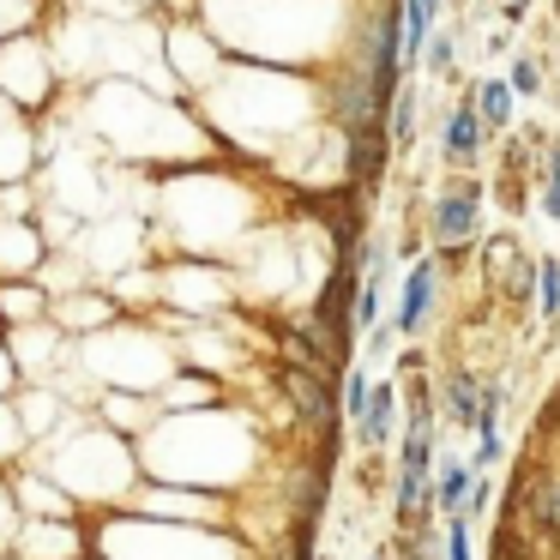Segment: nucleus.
<instances>
[{
  "label": "nucleus",
  "mask_w": 560,
  "mask_h": 560,
  "mask_svg": "<svg viewBox=\"0 0 560 560\" xmlns=\"http://www.w3.org/2000/svg\"><path fill=\"white\" fill-rule=\"evenodd\" d=\"M428 230H434L440 247H464L476 230H482V194H476V187H458V194L434 199V218H428Z\"/></svg>",
  "instance_id": "nucleus-1"
},
{
  "label": "nucleus",
  "mask_w": 560,
  "mask_h": 560,
  "mask_svg": "<svg viewBox=\"0 0 560 560\" xmlns=\"http://www.w3.org/2000/svg\"><path fill=\"white\" fill-rule=\"evenodd\" d=\"M283 398H290V410L302 416V422H326L331 416V392L314 368H295V362L283 368Z\"/></svg>",
  "instance_id": "nucleus-2"
},
{
  "label": "nucleus",
  "mask_w": 560,
  "mask_h": 560,
  "mask_svg": "<svg viewBox=\"0 0 560 560\" xmlns=\"http://www.w3.org/2000/svg\"><path fill=\"white\" fill-rule=\"evenodd\" d=\"M482 115H476V103H458V109L446 115V139H440V151H446V163H476L482 158Z\"/></svg>",
  "instance_id": "nucleus-3"
},
{
  "label": "nucleus",
  "mask_w": 560,
  "mask_h": 560,
  "mask_svg": "<svg viewBox=\"0 0 560 560\" xmlns=\"http://www.w3.org/2000/svg\"><path fill=\"white\" fill-rule=\"evenodd\" d=\"M428 302H434V259H416V271L404 278V307H398V331H416L428 319Z\"/></svg>",
  "instance_id": "nucleus-4"
},
{
  "label": "nucleus",
  "mask_w": 560,
  "mask_h": 560,
  "mask_svg": "<svg viewBox=\"0 0 560 560\" xmlns=\"http://www.w3.org/2000/svg\"><path fill=\"white\" fill-rule=\"evenodd\" d=\"M392 416H398V392H392V386H368V410H362V422H355V440H362V446H386Z\"/></svg>",
  "instance_id": "nucleus-5"
},
{
  "label": "nucleus",
  "mask_w": 560,
  "mask_h": 560,
  "mask_svg": "<svg viewBox=\"0 0 560 560\" xmlns=\"http://www.w3.org/2000/svg\"><path fill=\"white\" fill-rule=\"evenodd\" d=\"M398 13H404V67H410L416 55H422L428 31H434V13H440V0H404Z\"/></svg>",
  "instance_id": "nucleus-6"
},
{
  "label": "nucleus",
  "mask_w": 560,
  "mask_h": 560,
  "mask_svg": "<svg viewBox=\"0 0 560 560\" xmlns=\"http://www.w3.org/2000/svg\"><path fill=\"white\" fill-rule=\"evenodd\" d=\"M524 518L530 524H542L548 536H560V476L555 482H524Z\"/></svg>",
  "instance_id": "nucleus-7"
},
{
  "label": "nucleus",
  "mask_w": 560,
  "mask_h": 560,
  "mask_svg": "<svg viewBox=\"0 0 560 560\" xmlns=\"http://www.w3.org/2000/svg\"><path fill=\"white\" fill-rule=\"evenodd\" d=\"M470 476L464 464H440V476H428V494H434V512H458L464 494H470Z\"/></svg>",
  "instance_id": "nucleus-8"
},
{
  "label": "nucleus",
  "mask_w": 560,
  "mask_h": 560,
  "mask_svg": "<svg viewBox=\"0 0 560 560\" xmlns=\"http://www.w3.org/2000/svg\"><path fill=\"white\" fill-rule=\"evenodd\" d=\"M470 103H476V115H482V127H506L512 121V85L506 79H482Z\"/></svg>",
  "instance_id": "nucleus-9"
},
{
  "label": "nucleus",
  "mask_w": 560,
  "mask_h": 560,
  "mask_svg": "<svg viewBox=\"0 0 560 560\" xmlns=\"http://www.w3.org/2000/svg\"><path fill=\"white\" fill-rule=\"evenodd\" d=\"M476 404H482V386H476L470 374H452L446 380V416H452V422H470L476 428Z\"/></svg>",
  "instance_id": "nucleus-10"
},
{
  "label": "nucleus",
  "mask_w": 560,
  "mask_h": 560,
  "mask_svg": "<svg viewBox=\"0 0 560 560\" xmlns=\"http://www.w3.org/2000/svg\"><path fill=\"white\" fill-rule=\"evenodd\" d=\"M536 307H542L548 319L560 314V259H542V266H536Z\"/></svg>",
  "instance_id": "nucleus-11"
},
{
  "label": "nucleus",
  "mask_w": 560,
  "mask_h": 560,
  "mask_svg": "<svg viewBox=\"0 0 560 560\" xmlns=\"http://www.w3.org/2000/svg\"><path fill=\"white\" fill-rule=\"evenodd\" d=\"M506 85H512V97H536V91H542V61L518 55V61H512V73H506Z\"/></svg>",
  "instance_id": "nucleus-12"
},
{
  "label": "nucleus",
  "mask_w": 560,
  "mask_h": 560,
  "mask_svg": "<svg viewBox=\"0 0 560 560\" xmlns=\"http://www.w3.org/2000/svg\"><path fill=\"white\" fill-rule=\"evenodd\" d=\"M392 139H398V145L416 139V91H398V97H392Z\"/></svg>",
  "instance_id": "nucleus-13"
},
{
  "label": "nucleus",
  "mask_w": 560,
  "mask_h": 560,
  "mask_svg": "<svg viewBox=\"0 0 560 560\" xmlns=\"http://www.w3.org/2000/svg\"><path fill=\"white\" fill-rule=\"evenodd\" d=\"M446 560H470V512H452V524H446Z\"/></svg>",
  "instance_id": "nucleus-14"
},
{
  "label": "nucleus",
  "mask_w": 560,
  "mask_h": 560,
  "mask_svg": "<svg viewBox=\"0 0 560 560\" xmlns=\"http://www.w3.org/2000/svg\"><path fill=\"white\" fill-rule=\"evenodd\" d=\"M428 49V73H452V55H458V43L446 37V31H434V43H422Z\"/></svg>",
  "instance_id": "nucleus-15"
},
{
  "label": "nucleus",
  "mask_w": 560,
  "mask_h": 560,
  "mask_svg": "<svg viewBox=\"0 0 560 560\" xmlns=\"http://www.w3.org/2000/svg\"><path fill=\"white\" fill-rule=\"evenodd\" d=\"M542 211H548V218H560V151L542 163Z\"/></svg>",
  "instance_id": "nucleus-16"
},
{
  "label": "nucleus",
  "mask_w": 560,
  "mask_h": 560,
  "mask_svg": "<svg viewBox=\"0 0 560 560\" xmlns=\"http://www.w3.org/2000/svg\"><path fill=\"white\" fill-rule=\"evenodd\" d=\"M350 314H355V326H374V319H380V278H368V283H362V295H355Z\"/></svg>",
  "instance_id": "nucleus-17"
},
{
  "label": "nucleus",
  "mask_w": 560,
  "mask_h": 560,
  "mask_svg": "<svg viewBox=\"0 0 560 560\" xmlns=\"http://www.w3.org/2000/svg\"><path fill=\"white\" fill-rule=\"evenodd\" d=\"M362 410H368V380L350 374V380H343V416H350V428L362 422Z\"/></svg>",
  "instance_id": "nucleus-18"
},
{
  "label": "nucleus",
  "mask_w": 560,
  "mask_h": 560,
  "mask_svg": "<svg viewBox=\"0 0 560 560\" xmlns=\"http://www.w3.org/2000/svg\"><path fill=\"white\" fill-rule=\"evenodd\" d=\"M500 458H506V446H500V428H494V434H482V440H476L470 470H488V464H500Z\"/></svg>",
  "instance_id": "nucleus-19"
},
{
  "label": "nucleus",
  "mask_w": 560,
  "mask_h": 560,
  "mask_svg": "<svg viewBox=\"0 0 560 560\" xmlns=\"http://www.w3.org/2000/svg\"><path fill=\"white\" fill-rule=\"evenodd\" d=\"M524 13H530V0H506V25H518Z\"/></svg>",
  "instance_id": "nucleus-20"
},
{
  "label": "nucleus",
  "mask_w": 560,
  "mask_h": 560,
  "mask_svg": "<svg viewBox=\"0 0 560 560\" xmlns=\"http://www.w3.org/2000/svg\"><path fill=\"white\" fill-rule=\"evenodd\" d=\"M555 97H560V91H555Z\"/></svg>",
  "instance_id": "nucleus-21"
},
{
  "label": "nucleus",
  "mask_w": 560,
  "mask_h": 560,
  "mask_svg": "<svg viewBox=\"0 0 560 560\" xmlns=\"http://www.w3.org/2000/svg\"><path fill=\"white\" fill-rule=\"evenodd\" d=\"M374 560H380V555H374Z\"/></svg>",
  "instance_id": "nucleus-22"
}]
</instances>
